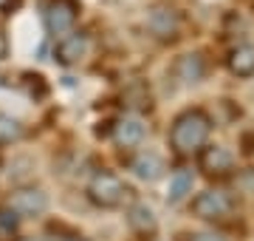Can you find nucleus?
I'll list each match as a JSON object with an SVG mask.
<instances>
[{
	"instance_id": "nucleus-1",
	"label": "nucleus",
	"mask_w": 254,
	"mask_h": 241,
	"mask_svg": "<svg viewBox=\"0 0 254 241\" xmlns=\"http://www.w3.org/2000/svg\"><path fill=\"white\" fill-rule=\"evenodd\" d=\"M209 130H212V120L200 108H190L175 117L173 128H170V145L178 153H195L209 139Z\"/></svg>"
},
{
	"instance_id": "nucleus-2",
	"label": "nucleus",
	"mask_w": 254,
	"mask_h": 241,
	"mask_svg": "<svg viewBox=\"0 0 254 241\" xmlns=\"http://www.w3.org/2000/svg\"><path fill=\"white\" fill-rule=\"evenodd\" d=\"M127 193H130V187H127L116 173H110V170L93 173L91 182H88V196H91V202L99 204V207H119V204H125Z\"/></svg>"
},
{
	"instance_id": "nucleus-3",
	"label": "nucleus",
	"mask_w": 254,
	"mask_h": 241,
	"mask_svg": "<svg viewBox=\"0 0 254 241\" xmlns=\"http://www.w3.org/2000/svg\"><path fill=\"white\" fill-rule=\"evenodd\" d=\"M192 213L206 222H218L232 213V199L223 190H203L192 199Z\"/></svg>"
},
{
	"instance_id": "nucleus-4",
	"label": "nucleus",
	"mask_w": 254,
	"mask_h": 241,
	"mask_svg": "<svg viewBox=\"0 0 254 241\" xmlns=\"http://www.w3.org/2000/svg\"><path fill=\"white\" fill-rule=\"evenodd\" d=\"M9 210L17 213V219H26V216H40L48 207V196L40 190V187H14L6 202Z\"/></svg>"
},
{
	"instance_id": "nucleus-5",
	"label": "nucleus",
	"mask_w": 254,
	"mask_h": 241,
	"mask_svg": "<svg viewBox=\"0 0 254 241\" xmlns=\"http://www.w3.org/2000/svg\"><path fill=\"white\" fill-rule=\"evenodd\" d=\"M79 17V3L76 0H48L46 6V26L51 34H65L71 31Z\"/></svg>"
},
{
	"instance_id": "nucleus-6",
	"label": "nucleus",
	"mask_w": 254,
	"mask_h": 241,
	"mask_svg": "<svg viewBox=\"0 0 254 241\" xmlns=\"http://www.w3.org/2000/svg\"><path fill=\"white\" fill-rule=\"evenodd\" d=\"M88 48H91V40L88 34H82V31H71V34H65L54 48V57L57 63L63 65H76L82 57L88 54Z\"/></svg>"
},
{
	"instance_id": "nucleus-7",
	"label": "nucleus",
	"mask_w": 254,
	"mask_h": 241,
	"mask_svg": "<svg viewBox=\"0 0 254 241\" xmlns=\"http://www.w3.org/2000/svg\"><path fill=\"white\" fill-rule=\"evenodd\" d=\"M232 167H235V156L220 145H212L200 153V170L209 176H226Z\"/></svg>"
},
{
	"instance_id": "nucleus-8",
	"label": "nucleus",
	"mask_w": 254,
	"mask_h": 241,
	"mask_svg": "<svg viewBox=\"0 0 254 241\" xmlns=\"http://www.w3.org/2000/svg\"><path fill=\"white\" fill-rule=\"evenodd\" d=\"M147 26H150V31H153L155 37H175L178 34V26H181V20H178V14H175L173 9H167V6H155L153 11H150V17H147Z\"/></svg>"
},
{
	"instance_id": "nucleus-9",
	"label": "nucleus",
	"mask_w": 254,
	"mask_h": 241,
	"mask_svg": "<svg viewBox=\"0 0 254 241\" xmlns=\"http://www.w3.org/2000/svg\"><path fill=\"white\" fill-rule=\"evenodd\" d=\"M113 136H116L119 145H125V148H136L138 142L144 139V125H141V120H136V117H125V120L116 122Z\"/></svg>"
},
{
	"instance_id": "nucleus-10",
	"label": "nucleus",
	"mask_w": 254,
	"mask_h": 241,
	"mask_svg": "<svg viewBox=\"0 0 254 241\" xmlns=\"http://www.w3.org/2000/svg\"><path fill=\"white\" fill-rule=\"evenodd\" d=\"M127 224L138 233V236H153L155 233V216L147 204H133L127 210Z\"/></svg>"
},
{
	"instance_id": "nucleus-11",
	"label": "nucleus",
	"mask_w": 254,
	"mask_h": 241,
	"mask_svg": "<svg viewBox=\"0 0 254 241\" xmlns=\"http://www.w3.org/2000/svg\"><path fill=\"white\" fill-rule=\"evenodd\" d=\"M130 167H133V173H136L138 179H144V182H153V179H158L164 173V162H161V156H155V153H138Z\"/></svg>"
},
{
	"instance_id": "nucleus-12",
	"label": "nucleus",
	"mask_w": 254,
	"mask_h": 241,
	"mask_svg": "<svg viewBox=\"0 0 254 241\" xmlns=\"http://www.w3.org/2000/svg\"><path fill=\"white\" fill-rule=\"evenodd\" d=\"M229 68L237 77H254V46H237L229 54Z\"/></svg>"
},
{
	"instance_id": "nucleus-13",
	"label": "nucleus",
	"mask_w": 254,
	"mask_h": 241,
	"mask_svg": "<svg viewBox=\"0 0 254 241\" xmlns=\"http://www.w3.org/2000/svg\"><path fill=\"white\" fill-rule=\"evenodd\" d=\"M175 71H178V77H181L184 83H198L200 77H203V71H206V65H203L200 54H184L178 60V65H175Z\"/></svg>"
},
{
	"instance_id": "nucleus-14",
	"label": "nucleus",
	"mask_w": 254,
	"mask_h": 241,
	"mask_svg": "<svg viewBox=\"0 0 254 241\" xmlns=\"http://www.w3.org/2000/svg\"><path fill=\"white\" fill-rule=\"evenodd\" d=\"M20 139H23V125L9 114H0V145H11Z\"/></svg>"
},
{
	"instance_id": "nucleus-15",
	"label": "nucleus",
	"mask_w": 254,
	"mask_h": 241,
	"mask_svg": "<svg viewBox=\"0 0 254 241\" xmlns=\"http://www.w3.org/2000/svg\"><path fill=\"white\" fill-rule=\"evenodd\" d=\"M187 193H192V170H178L170 179V202H181Z\"/></svg>"
},
{
	"instance_id": "nucleus-16",
	"label": "nucleus",
	"mask_w": 254,
	"mask_h": 241,
	"mask_svg": "<svg viewBox=\"0 0 254 241\" xmlns=\"http://www.w3.org/2000/svg\"><path fill=\"white\" fill-rule=\"evenodd\" d=\"M26 91L31 94V97H37V100H43V97H48V85H46V80L40 74H26Z\"/></svg>"
},
{
	"instance_id": "nucleus-17",
	"label": "nucleus",
	"mask_w": 254,
	"mask_h": 241,
	"mask_svg": "<svg viewBox=\"0 0 254 241\" xmlns=\"http://www.w3.org/2000/svg\"><path fill=\"white\" fill-rule=\"evenodd\" d=\"M17 213H14V210H9V207H6V204H0V227H3V230H14V227H17Z\"/></svg>"
},
{
	"instance_id": "nucleus-18",
	"label": "nucleus",
	"mask_w": 254,
	"mask_h": 241,
	"mask_svg": "<svg viewBox=\"0 0 254 241\" xmlns=\"http://www.w3.org/2000/svg\"><path fill=\"white\" fill-rule=\"evenodd\" d=\"M187 241H223V239L215 236V233H192V236H187Z\"/></svg>"
},
{
	"instance_id": "nucleus-19",
	"label": "nucleus",
	"mask_w": 254,
	"mask_h": 241,
	"mask_svg": "<svg viewBox=\"0 0 254 241\" xmlns=\"http://www.w3.org/2000/svg\"><path fill=\"white\" fill-rule=\"evenodd\" d=\"M48 241H85V239H79L76 233H71V236H63V233H57L54 239H48Z\"/></svg>"
},
{
	"instance_id": "nucleus-20",
	"label": "nucleus",
	"mask_w": 254,
	"mask_h": 241,
	"mask_svg": "<svg viewBox=\"0 0 254 241\" xmlns=\"http://www.w3.org/2000/svg\"><path fill=\"white\" fill-rule=\"evenodd\" d=\"M6 54H9V40H6V34H3V31H0V60H3Z\"/></svg>"
},
{
	"instance_id": "nucleus-21",
	"label": "nucleus",
	"mask_w": 254,
	"mask_h": 241,
	"mask_svg": "<svg viewBox=\"0 0 254 241\" xmlns=\"http://www.w3.org/2000/svg\"><path fill=\"white\" fill-rule=\"evenodd\" d=\"M23 241H34V239H23Z\"/></svg>"
}]
</instances>
